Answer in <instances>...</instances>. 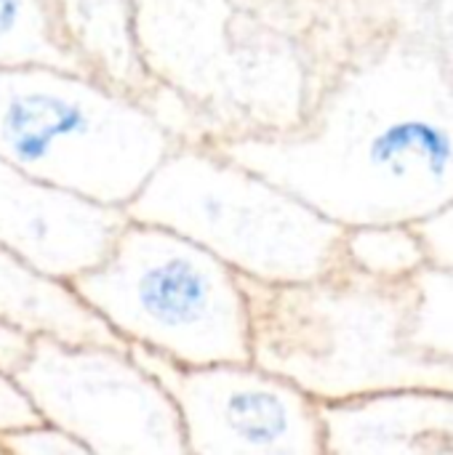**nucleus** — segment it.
Listing matches in <instances>:
<instances>
[{
    "mask_svg": "<svg viewBox=\"0 0 453 455\" xmlns=\"http://www.w3.org/2000/svg\"><path fill=\"white\" fill-rule=\"evenodd\" d=\"M214 147L342 229L422 224L453 203V77L438 45L382 29L296 128Z\"/></svg>",
    "mask_w": 453,
    "mask_h": 455,
    "instance_id": "f257e3e1",
    "label": "nucleus"
},
{
    "mask_svg": "<svg viewBox=\"0 0 453 455\" xmlns=\"http://www.w3.org/2000/svg\"><path fill=\"white\" fill-rule=\"evenodd\" d=\"M150 72L192 99L219 141L296 128L342 61L323 53L342 0H133ZM216 141V144H219Z\"/></svg>",
    "mask_w": 453,
    "mask_h": 455,
    "instance_id": "f03ea898",
    "label": "nucleus"
},
{
    "mask_svg": "<svg viewBox=\"0 0 453 455\" xmlns=\"http://www.w3.org/2000/svg\"><path fill=\"white\" fill-rule=\"evenodd\" d=\"M251 363L318 405L400 389L453 392V376L406 341L411 283H376L350 269L296 285L243 280Z\"/></svg>",
    "mask_w": 453,
    "mask_h": 455,
    "instance_id": "7ed1b4c3",
    "label": "nucleus"
},
{
    "mask_svg": "<svg viewBox=\"0 0 453 455\" xmlns=\"http://www.w3.org/2000/svg\"><path fill=\"white\" fill-rule=\"evenodd\" d=\"M123 213L195 243L248 283L296 285L342 269V227L216 147H174Z\"/></svg>",
    "mask_w": 453,
    "mask_h": 455,
    "instance_id": "20e7f679",
    "label": "nucleus"
},
{
    "mask_svg": "<svg viewBox=\"0 0 453 455\" xmlns=\"http://www.w3.org/2000/svg\"><path fill=\"white\" fill-rule=\"evenodd\" d=\"M150 109L45 64L0 67V160L107 208H125L174 149Z\"/></svg>",
    "mask_w": 453,
    "mask_h": 455,
    "instance_id": "39448f33",
    "label": "nucleus"
},
{
    "mask_svg": "<svg viewBox=\"0 0 453 455\" xmlns=\"http://www.w3.org/2000/svg\"><path fill=\"white\" fill-rule=\"evenodd\" d=\"M72 288L125 347L184 368L251 360L243 277L168 229L125 221Z\"/></svg>",
    "mask_w": 453,
    "mask_h": 455,
    "instance_id": "423d86ee",
    "label": "nucleus"
},
{
    "mask_svg": "<svg viewBox=\"0 0 453 455\" xmlns=\"http://www.w3.org/2000/svg\"><path fill=\"white\" fill-rule=\"evenodd\" d=\"M13 379L43 424L93 455H190L174 400L128 349L32 341Z\"/></svg>",
    "mask_w": 453,
    "mask_h": 455,
    "instance_id": "0eeeda50",
    "label": "nucleus"
},
{
    "mask_svg": "<svg viewBox=\"0 0 453 455\" xmlns=\"http://www.w3.org/2000/svg\"><path fill=\"white\" fill-rule=\"evenodd\" d=\"M128 355L174 400L190 455H326L320 405L251 360L184 368L139 347Z\"/></svg>",
    "mask_w": 453,
    "mask_h": 455,
    "instance_id": "6e6552de",
    "label": "nucleus"
},
{
    "mask_svg": "<svg viewBox=\"0 0 453 455\" xmlns=\"http://www.w3.org/2000/svg\"><path fill=\"white\" fill-rule=\"evenodd\" d=\"M120 208L64 192L0 160V245L72 283L109 253L125 227Z\"/></svg>",
    "mask_w": 453,
    "mask_h": 455,
    "instance_id": "1a4fd4ad",
    "label": "nucleus"
},
{
    "mask_svg": "<svg viewBox=\"0 0 453 455\" xmlns=\"http://www.w3.org/2000/svg\"><path fill=\"white\" fill-rule=\"evenodd\" d=\"M326 455H453V392L400 389L320 405Z\"/></svg>",
    "mask_w": 453,
    "mask_h": 455,
    "instance_id": "9d476101",
    "label": "nucleus"
},
{
    "mask_svg": "<svg viewBox=\"0 0 453 455\" xmlns=\"http://www.w3.org/2000/svg\"><path fill=\"white\" fill-rule=\"evenodd\" d=\"M59 37L75 69L142 101L158 85L142 53L133 0H51Z\"/></svg>",
    "mask_w": 453,
    "mask_h": 455,
    "instance_id": "9b49d317",
    "label": "nucleus"
},
{
    "mask_svg": "<svg viewBox=\"0 0 453 455\" xmlns=\"http://www.w3.org/2000/svg\"><path fill=\"white\" fill-rule=\"evenodd\" d=\"M0 323L29 341L64 347L128 349L85 301L72 283L56 280L13 251L0 245Z\"/></svg>",
    "mask_w": 453,
    "mask_h": 455,
    "instance_id": "f8f14e48",
    "label": "nucleus"
},
{
    "mask_svg": "<svg viewBox=\"0 0 453 455\" xmlns=\"http://www.w3.org/2000/svg\"><path fill=\"white\" fill-rule=\"evenodd\" d=\"M430 253L417 224H368L344 229L342 267L376 283H411L425 267Z\"/></svg>",
    "mask_w": 453,
    "mask_h": 455,
    "instance_id": "ddd939ff",
    "label": "nucleus"
},
{
    "mask_svg": "<svg viewBox=\"0 0 453 455\" xmlns=\"http://www.w3.org/2000/svg\"><path fill=\"white\" fill-rule=\"evenodd\" d=\"M406 341L417 357L453 376V269L430 264L411 280Z\"/></svg>",
    "mask_w": 453,
    "mask_h": 455,
    "instance_id": "4468645a",
    "label": "nucleus"
},
{
    "mask_svg": "<svg viewBox=\"0 0 453 455\" xmlns=\"http://www.w3.org/2000/svg\"><path fill=\"white\" fill-rule=\"evenodd\" d=\"M21 64L75 69L59 37L51 0H0V67Z\"/></svg>",
    "mask_w": 453,
    "mask_h": 455,
    "instance_id": "2eb2a0df",
    "label": "nucleus"
},
{
    "mask_svg": "<svg viewBox=\"0 0 453 455\" xmlns=\"http://www.w3.org/2000/svg\"><path fill=\"white\" fill-rule=\"evenodd\" d=\"M342 8H374L382 19L376 32L392 29L438 48L453 45V0H342Z\"/></svg>",
    "mask_w": 453,
    "mask_h": 455,
    "instance_id": "dca6fc26",
    "label": "nucleus"
},
{
    "mask_svg": "<svg viewBox=\"0 0 453 455\" xmlns=\"http://www.w3.org/2000/svg\"><path fill=\"white\" fill-rule=\"evenodd\" d=\"M0 443L11 455H93L85 445L48 424L0 435Z\"/></svg>",
    "mask_w": 453,
    "mask_h": 455,
    "instance_id": "f3484780",
    "label": "nucleus"
},
{
    "mask_svg": "<svg viewBox=\"0 0 453 455\" xmlns=\"http://www.w3.org/2000/svg\"><path fill=\"white\" fill-rule=\"evenodd\" d=\"M40 416L27 400V395L19 389L16 379L0 371V435L32 429L40 427Z\"/></svg>",
    "mask_w": 453,
    "mask_h": 455,
    "instance_id": "a211bd4d",
    "label": "nucleus"
},
{
    "mask_svg": "<svg viewBox=\"0 0 453 455\" xmlns=\"http://www.w3.org/2000/svg\"><path fill=\"white\" fill-rule=\"evenodd\" d=\"M417 227L425 237L430 261L435 267L453 269V203L449 208H443L441 213H435L433 219L417 224Z\"/></svg>",
    "mask_w": 453,
    "mask_h": 455,
    "instance_id": "6ab92c4d",
    "label": "nucleus"
},
{
    "mask_svg": "<svg viewBox=\"0 0 453 455\" xmlns=\"http://www.w3.org/2000/svg\"><path fill=\"white\" fill-rule=\"evenodd\" d=\"M29 352H32V341L0 323V371L13 376L27 363Z\"/></svg>",
    "mask_w": 453,
    "mask_h": 455,
    "instance_id": "aec40b11",
    "label": "nucleus"
},
{
    "mask_svg": "<svg viewBox=\"0 0 453 455\" xmlns=\"http://www.w3.org/2000/svg\"><path fill=\"white\" fill-rule=\"evenodd\" d=\"M441 53H443V59H446V64H449V72H451L453 77V45H443Z\"/></svg>",
    "mask_w": 453,
    "mask_h": 455,
    "instance_id": "412c9836",
    "label": "nucleus"
},
{
    "mask_svg": "<svg viewBox=\"0 0 453 455\" xmlns=\"http://www.w3.org/2000/svg\"><path fill=\"white\" fill-rule=\"evenodd\" d=\"M0 455H11L8 451H5V445H3V443H0Z\"/></svg>",
    "mask_w": 453,
    "mask_h": 455,
    "instance_id": "4be33fe9",
    "label": "nucleus"
}]
</instances>
